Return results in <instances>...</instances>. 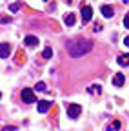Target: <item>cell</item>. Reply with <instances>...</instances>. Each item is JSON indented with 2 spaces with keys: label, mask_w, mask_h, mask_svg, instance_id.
<instances>
[{
  "label": "cell",
  "mask_w": 129,
  "mask_h": 131,
  "mask_svg": "<svg viewBox=\"0 0 129 131\" xmlns=\"http://www.w3.org/2000/svg\"><path fill=\"white\" fill-rule=\"evenodd\" d=\"M66 2H67V4H71V2H73V0H66Z\"/></svg>",
  "instance_id": "21"
},
{
  "label": "cell",
  "mask_w": 129,
  "mask_h": 131,
  "mask_svg": "<svg viewBox=\"0 0 129 131\" xmlns=\"http://www.w3.org/2000/svg\"><path fill=\"white\" fill-rule=\"evenodd\" d=\"M45 2H47V0H45Z\"/></svg>",
  "instance_id": "23"
},
{
  "label": "cell",
  "mask_w": 129,
  "mask_h": 131,
  "mask_svg": "<svg viewBox=\"0 0 129 131\" xmlns=\"http://www.w3.org/2000/svg\"><path fill=\"white\" fill-rule=\"evenodd\" d=\"M24 44H26L27 47H35V46L38 44V38H37V37H33V35H27V37L24 38Z\"/></svg>",
  "instance_id": "9"
},
{
  "label": "cell",
  "mask_w": 129,
  "mask_h": 131,
  "mask_svg": "<svg viewBox=\"0 0 129 131\" xmlns=\"http://www.w3.org/2000/svg\"><path fill=\"white\" fill-rule=\"evenodd\" d=\"M100 13L104 15V18H113L115 9H113V6H102V7H100Z\"/></svg>",
  "instance_id": "7"
},
{
  "label": "cell",
  "mask_w": 129,
  "mask_h": 131,
  "mask_svg": "<svg viewBox=\"0 0 129 131\" xmlns=\"http://www.w3.org/2000/svg\"><path fill=\"white\" fill-rule=\"evenodd\" d=\"M51 106H53V102H49V100H38L37 111H38V113H47Z\"/></svg>",
  "instance_id": "5"
},
{
  "label": "cell",
  "mask_w": 129,
  "mask_h": 131,
  "mask_svg": "<svg viewBox=\"0 0 129 131\" xmlns=\"http://www.w3.org/2000/svg\"><path fill=\"white\" fill-rule=\"evenodd\" d=\"M0 98H2V93H0Z\"/></svg>",
  "instance_id": "22"
},
{
  "label": "cell",
  "mask_w": 129,
  "mask_h": 131,
  "mask_svg": "<svg viewBox=\"0 0 129 131\" xmlns=\"http://www.w3.org/2000/svg\"><path fill=\"white\" fill-rule=\"evenodd\" d=\"M0 22L6 24V22H11V16H0Z\"/></svg>",
  "instance_id": "17"
},
{
  "label": "cell",
  "mask_w": 129,
  "mask_h": 131,
  "mask_svg": "<svg viewBox=\"0 0 129 131\" xmlns=\"http://www.w3.org/2000/svg\"><path fill=\"white\" fill-rule=\"evenodd\" d=\"M80 113H82V106H78V104H69L67 106V117L69 118H78Z\"/></svg>",
  "instance_id": "3"
},
{
  "label": "cell",
  "mask_w": 129,
  "mask_h": 131,
  "mask_svg": "<svg viewBox=\"0 0 129 131\" xmlns=\"http://www.w3.org/2000/svg\"><path fill=\"white\" fill-rule=\"evenodd\" d=\"M18 9H20V2H15V4L9 6V11H11V13H17Z\"/></svg>",
  "instance_id": "13"
},
{
  "label": "cell",
  "mask_w": 129,
  "mask_h": 131,
  "mask_svg": "<svg viewBox=\"0 0 129 131\" xmlns=\"http://www.w3.org/2000/svg\"><path fill=\"white\" fill-rule=\"evenodd\" d=\"M9 53H11V46H9L7 42L0 44V58H7V57H9Z\"/></svg>",
  "instance_id": "6"
},
{
  "label": "cell",
  "mask_w": 129,
  "mask_h": 131,
  "mask_svg": "<svg viewBox=\"0 0 129 131\" xmlns=\"http://www.w3.org/2000/svg\"><path fill=\"white\" fill-rule=\"evenodd\" d=\"M113 127L118 129V127H120V122H118V120H115V122H113Z\"/></svg>",
  "instance_id": "19"
},
{
  "label": "cell",
  "mask_w": 129,
  "mask_h": 131,
  "mask_svg": "<svg viewBox=\"0 0 129 131\" xmlns=\"http://www.w3.org/2000/svg\"><path fill=\"white\" fill-rule=\"evenodd\" d=\"M124 44H125V46L129 47V37H125V38H124Z\"/></svg>",
  "instance_id": "20"
},
{
  "label": "cell",
  "mask_w": 129,
  "mask_h": 131,
  "mask_svg": "<svg viewBox=\"0 0 129 131\" xmlns=\"http://www.w3.org/2000/svg\"><path fill=\"white\" fill-rule=\"evenodd\" d=\"M87 91H89V93H95V91H96V93H100V86H98V84H93Z\"/></svg>",
  "instance_id": "14"
},
{
  "label": "cell",
  "mask_w": 129,
  "mask_h": 131,
  "mask_svg": "<svg viewBox=\"0 0 129 131\" xmlns=\"http://www.w3.org/2000/svg\"><path fill=\"white\" fill-rule=\"evenodd\" d=\"M124 26H125V27L129 29V13H127V15L124 16Z\"/></svg>",
  "instance_id": "16"
},
{
  "label": "cell",
  "mask_w": 129,
  "mask_h": 131,
  "mask_svg": "<svg viewBox=\"0 0 129 131\" xmlns=\"http://www.w3.org/2000/svg\"><path fill=\"white\" fill-rule=\"evenodd\" d=\"M124 82H125L124 73H116L115 78H113V86H115V88H120V86H124Z\"/></svg>",
  "instance_id": "8"
},
{
  "label": "cell",
  "mask_w": 129,
  "mask_h": 131,
  "mask_svg": "<svg viewBox=\"0 0 129 131\" xmlns=\"http://www.w3.org/2000/svg\"><path fill=\"white\" fill-rule=\"evenodd\" d=\"M35 89H37V91H45L47 88H45V84H44V82H38V84L35 86Z\"/></svg>",
  "instance_id": "15"
},
{
  "label": "cell",
  "mask_w": 129,
  "mask_h": 131,
  "mask_svg": "<svg viewBox=\"0 0 129 131\" xmlns=\"http://www.w3.org/2000/svg\"><path fill=\"white\" fill-rule=\"evenodd\" d=\"M20 96H22V102H26V104H33V102H37V96H35L33 89H29V88H24L22 93H20Z\"/></svg>",
  "instance_id": "2"
},
{
  "label": "cell",
  "mask_w": 129,
  "mask_h": 131,
  "mask_svg": "<svg viewBox=\"0 0 129 131\" xmlns=\"http://www.w3.org/2000/svg\"><path fill=\"white\" fill-rule=\"evenodd\" d=\"M91 49H93V42L91 40H86V38H78V40L67 42V53L73 58H78V57H82V55H87Z\"/></svg>",
  "instance_id": "1"
},
{
  "label": "cell",
  "mask_w": 129,
  "mask_h": 131,
  "mask_svg": "<svg viewBox=\"0 0 129 131\" xmlns=\"http://www.w3.org/2000/svg\"><path fill=\"white\" fill-rule=\"evenodd\" d=\"M116 62H118L120 66H129V53H127V55H120Z\"/></svg>",
  "instance_id": "11"
},
{
  "label": "cell",
  "mask_w": 129,
  "mask_h": 131,
  "mask_svg": "<svg viewBox=\"0 0 129 131\" xmlns=\"http://www.w3.org/2000/svg\"><path fill=\"white\" fill-rule=\"evenodd\" d=\"M93 16V7L91 6H84L82 7V24H87Z\"/></svg>",
  "instance_id": "4"
},
{
  "label": "cell",
  "mask_w": 129,
  "mask_h": 131,
  "mask_svg": "<svg viewBox=\"0 0 129 131\" xmlns=\"http://www.w3.org/2000/svg\"><path fill=\"white\" fill-rule=\"evenodd\" d=\"M42 57L47 60V58H51L53 57V47H49V46H47L45 49H44V51H42Z\"/></svg>",
  "instance_id": "12"
},
{
  "label": "cell",
  "mask_w": 129,
  "mask_h": 131,
  "mask_svg": "<svg viewBox=\"0 0 129 131\" xmlns=\"http://www.w3.org/2000/svg\"><path fill=\"white\" fill-rule=\"evenodd\" d=\"M4 131H17V127H15V126H6Z\"/></svg>",
  "instance_id": "18"
},
{
  "label": "cell",
  "mask_w": 129,
  "mask_h": 131,
  "mask_svg": "<svg viewBox=\"0 0 129 131\" xmlns=\"http://www.w3.org/2000/svg\"><path fill=\"white\" fill-rule=\"evenodd\" d=\"M75 22H76V18H75V15H66V16H64V24H66V26H75Z\"/></svg>",
  "instance_id": "10"
}]
</instances>
